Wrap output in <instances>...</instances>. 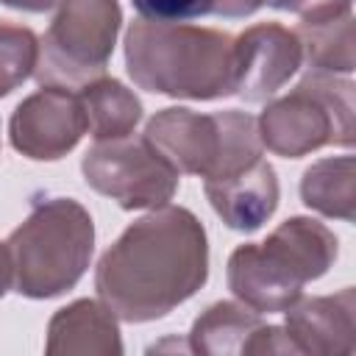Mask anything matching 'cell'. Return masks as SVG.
Wrapping results in <instances>:
<instances>
[{
	"label": "cell",
	"mask_w": 356,
	"mask_h": 356,
	"mask_svg": "<svg viewBox=\"0 0 356 356\" xmlns=\"http://www.w3.org/2000/svg\"><path fill=\"white\" fill-rule=\"evenodd\" d=\"M206 273L203 225L192 211L167 206L134 222L103 253L95 286L120 320L145 323L195 295Z\"/></svg>",
	"instance_id": "6da1fadb"
},
{
	"label": "cell",
	"mask_w": 356,
	"mask_h": 356,
	"mask_svg": "<svg viewBox=\"0 0 356 356\" xmlns=\"http://www.w3.org/2000/svg\"><path fill=\"white\" fill-rule=\"evenodd\" d=\"M125 61L147 92L195 100L234 95V39L211 28L139 19L128 28Z\"/></svg>",
	"instance_id": "7a4b0ae2"
},
{
	"label": "cell",
	"mask_w": 356,
	"mask_h": 356,
	"mask_svg": "<svg viewBox=\"0 0 356 356\" xmlns=\"http://www.w3.org/2000/svg\"><path fill=\"white\" fill-rule=\"evenodd\" d=\"M92 217L70 197L33 206L31 217L8 236L14 286L28 298H53L83 275L92 259Z\"/></svg>",
	"instance_id": "3957f363"
},
{
	"label": "cell",
	"mask_w": 356,
	"mask_h": 356,
	"mask_svg": "<svg viewBox=\"0 0 356 356\" xmlns=\"http://www.w3.org/2000/svg\"><path fill=\"white\" fill-rule=\"evenodd\" d=\"M337 253L334 236L314 220H286L261 245H242L228 261L231 292L253 312H284L300 295L303 281L325 273Z\"/></svg>",
	"instance_id": "277c9868"
},
{
	"label": "cell",
	"mask_w": 356,
	"mask_h": 356,
	"mask_svg": "<svg viewBox=\"0 0 356 356\" xmlns=\"http://www.w3.org/2000/svg\"><path fill=\"white\" fill-rule=\"evenodd\" d=\"M145 136L178 172H197L206 181L236 175L261 156L256 120L242 111L195 114L189 108H164L150 120Z\"/></svg>",
	"instance_id": "5b68a950"
},
{
	"label": "cell",
	"mask_w": 356,
	"mask_h": 356,
	"mask_svg": "<svg viewBox=\"0 0 356 356\" xmlns=\"http://www.w3.org/2000/svg\"><path fill=\"white\" fill-rule=\"evenodd\" d=\"M120 28L117 0H64L36 56V78L44 86H86L103 75Z\"/></svg>",
	"instance_id": "8992f818"
},
{
	"label": "cell",
	"mask_w": 356,
	"mask_h": 356,
	"mask_svg": "<svg viewBox=\"0 0 356 356\" xmlns=\"http://www.w3.org/2000/svg\"><path fill=\"white\" fill-rule=\"evenodd\" d=\"M83 175L122 209L161 206L178 186V170L147 136L100 139L83 156Z\"/></svg>",
	"instance_id": "52a82bcc"
},
{
	"label": "cell",
	"mask_w": 356,
	"mask_h": 356,
	"mask_svg": "<svg viewBox=\"0 0 356 356\" xmlns=\"http://www.w3.org/2000/svg\"><path fill=\"white\" fill-rule=\"evenodd\" d=\"M89 128L78 95L44 86L22 100L11 117V145L31 159H58Z\"/></svg>",
	"instance_id": "ba28073f"
},
{
	"label": "cell",
	"mask_w": 356,
	"mask_h": 356,
	"mask_svg": "<svg viewBox=\"0 0 356 356\" xmlns=\"http://www.w3.org/2000/svg\"><path fill=\"white\" fill-rule=\"evenodd\" d=\"M300 47L295 33L281 25H256L234 39V95L264 100L298 67Z\"/></svg>",
	"instance_id": "9c48e42d"
},
{
	"label": "cell",
	"mask_w": 356,
	"mask_h": 356,
	"mask_svg": "<svg viewBox=\"0 0 356 356\" xmlns=\"http://www.w3.org/2000/svg\"><path fill=\"white\" fill-rule=\"evenodd\" d=\"M206 195L228 228L256 231L275 211L278 184L273 167L259 159L236 175L206 181Z\"/></svg>",
	"instance_id": "30bf717a"
},
{
	"label": "cell",
	"mask_w": 356,
	"mask_h": 356,
	"mask_svg": "<svg viewBox=\"0 0 356 356\" xmlns=\"http://www.w3.org/2000/svg\"><path fill=\"white\" fill-rule=\"evenodd\" d=\"M317 103L306 100V92L298 86V92L281 103H273L264 114H261V134L264 142L281 153V156H300L309 147L323 145V139L317 134H323V128L317 125Z\"/></svg>",
	"instance_id": "8fae6325"
},
{
	"label": "cell",
	"mask_w": 356,
	"mask_h": 356,
	"mask_svg": "<svg viewBox=\"0 0 356 356\" xmlns=\"http://www.w3.org/2000/svg\"><path fill=\"white\" fill-rule=\"evenodd\" d=\"M89 131L95 139H117L128 136L131 128L142 117L139 100L120 83V81H92L83 86L81 95Z\"/></svg>",
	"instance_id": "7c38bea8"
},
{
	"label": "cell",
	"mask_w": 356,
	"mask_h": 356,
	"mask_svg": "<svg viewBox=\"0 0 356 356\" xmlns=\"http://www.w3.org/2000/svg\"><path fill=\"white\" fill-rule=\"evenodd\" d=\"M259 317L236 303H214L203 317H197L192 328V348L203 353H228V339H239V350H245V337L259 328Z\"/></svg>",
	"instance_id": "4fadbf2b"
},
{
	"label": "cell",
	"mask_w": 356,
	"mask_h": 356,
	"mask_svg": "<svg viewBox=\"0 0 356 356\" xmlns=\"http://www.w3.org/2000/svg\"><path fill=\"white\" fill-rule=\"evenodd\" d=\"M39 44L31 28L0 22V97L17 89L36 67Z\"/></svg>",
	"instance_id": "5bb4252c"
},
{
	"label": "cell",
	"mask_w": 356,
	"mask_h": 356,
	"mask_svg": "<svg viewBox=\"0 0 356 356\" xmlns=\"http://www.w3.org/2000/svg\"><path fill=\"white\" fill-rule=\"evenodd\" d=\"M131 3L145 22H164V25L197 19L203 14H211L214 8V0H131Z\"/></svg>",
	"instance_id": "9a60e30c"
},
{
	"label": "cell",
	"mask_w": 356,
	"mask_h": 356,
	"mask_svg": "<svg viewBox=\"0 0 356 356\" xmlns=\"http://www.w3.org/2000/svg\"><path fill=\"white\" fill-rule=\"evenodd\" d=\"M264 0H214V14H222V17H245L250 11H256Z\"/></svg>",
	"instance_id": "2e32d148"
},
{
	"label": "cell",
	"mask_w": 356,
	"mask_h": 356,
	"mask_svg": "<svg viewBox=\"0 0 356 356\" xmlns=\"http://www.w3.org/2000/svg\"><path fill=\"white\" fill-rule=\"evenodd\" d=\"M6 6H14V8H25V11H47L64 0H3Z\"/></svg>",
	"instance_id": "e0dca14e"
},
{
	"label": "cell",
	"mask_w": 356,
	"mask_h": 356,
	"mask_svg": "<svg viewBox=\"0 0 356 356\" xmlns=\"http://www.w3.org/2000/svg\"><path fill=\"white\" fill-rule=\"evenodd\" d=\"M8 281H11V261H8V250L0 248V295L6 292Z\"/></svg>",
	"instance_id": "ac0fdd59"
}]
</instances>
